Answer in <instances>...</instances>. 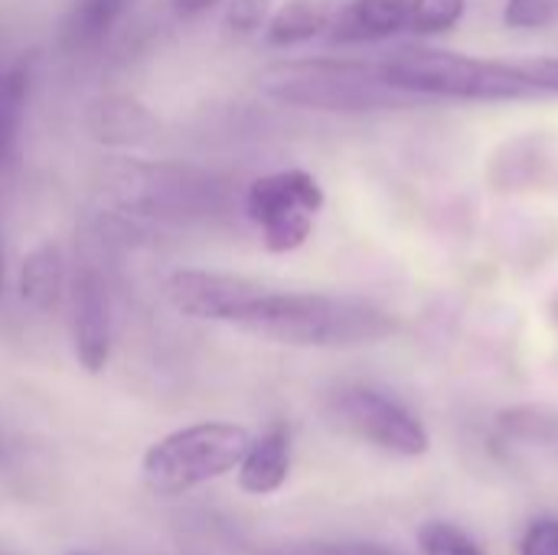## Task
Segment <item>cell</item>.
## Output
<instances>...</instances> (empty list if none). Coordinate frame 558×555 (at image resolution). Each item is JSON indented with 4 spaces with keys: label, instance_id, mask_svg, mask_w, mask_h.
Wrapping results in <instances>:
<instances>
[{
    "label": "cell",
    "instance_id": "obj_26",
    "mask_svg": "<svg viewBox=\"0 0 558 555\" xmlns=\"http://www.w3.org/2000/svg\"><path fill=\"white\" fill-rule=\"evenodd\" d=\"M3 285H7V258H3V245H0V298H3Z\"/></svg>",
    "mask_w": 558,
    "mask_h": 555
},
{
    "label": "cell",
    "instance_id": "obj_20",
    "mask_svg": "<svg viewBox=\"0 0 558 555\" xmlns=\"http://www.w3.org/2000/svg\"><path fill=\"white\" fill-rule=\"evenodd\" d=\"M464 16V0H412L409 26L415 33H445Z\"/></svg>",
    "mask_w": 558,
    "mask_h": 555
},
{
    "label": "cell",
    "instance_id": "obj_8",
    "mask_svg": "<svg viewBox=\"0 0 558 555\" xmlns=\"http://www.w3.org/2000/svg\"><path fill=\"white\" fill-rule=\"evenodd\" d=\"M265 285L229 275V272H206V268H180L167 281L170 304L193 321H213V324H232L248 307V301Z\"/></svg>",
    "mask_w": 558,
    "mask_h": 555
},
{
    "label": "cell",
    "instance_id": "obj_9",
    "mask_svg": "<svg viewBox=\"0 0 558 555\" xmlns=\"http://www.w3.org/2000/svg\"><path fill=\"white\" fill-rule=\"evenodd\" d=\"M72 353L85 373H101L114 350L111 294L98 268L85 265L72 278Z\"/></svg>",
    "mask_w": 558,
    "mask_h": 555
},
{
    "label": "cell",
    "instance_id": "obj_17",
    "mask_svg": "<svg viewBox=\"0 0 558 555\" xmlns=\"http://www.w3.org/2000/svg\"><path fill=\"white\" fill-rule=\"evenodd\" d=\"M98 114H101V124H95V131L105 141H134L150 128V114L137 101H128V98L101 105Z\"/></svg>",
    "mask_w": 558,
    "mask_h": 555
},
{
    "label": "cell",
    "instance_id": "obj_13",
    "mask_svg": "<svg viewBox=\"0 0 558 555\" xmlns=\"http://www.w3.org/2000/svg\"><path fill=\"white\" fill-rule=\"evenodd\" d=\"M65 281V255L56 242L36 245L20 265V298L39 314H49L62 304Z\"/></svg>",
    "mask_w": 558,
    "mask_h": 555
},
{
    "label": "cell",
    "instance_id": "obj_24",
    "mask_svg": "<svg viewBox=\"0 0 558 555\" xmlns=\"http://www.w3.org/2000/svg\"><path fill=\"white\" fill-rule=\"evenodd\" d=\"M523 72L543 88V92H556L558 95V59H539V62H526Z\"/></svg>",
    "mask_w": 558,
    "mask_h": 555
},
{
    "label": "cell",
    "instance_id": "obj_19",
    "mask_svg": "<svg viewBox=\"0 0 558 555\" xmlns=\"http://www.w3.org/2000/svg\"><path fill=\"white\" fill-rule=\"evenodd\" d=\"M255 555H405L369 540H307V543H281L258 550Z\"/></svg>",
    "mask_w": 558,
    "mask_h": 555
},
{
    "label": "cell",
    "instance_id": "obj_2",
    "mask_svg": "<svg viewBox=\"0 0 558 555\" xmlns=\"http://www.w3.org/2000/svg\"><path fill=\"white\" fill-rule=\"evenodd\" d=\"M386 85L415 98H468V101H513L543 95L523 65L471 59L448 49H399L376 62Z\"/></svg>",
    "mask_w": 558,
    "mask_h": 555
},
{
    "label": "cell",
    "instance_id": "obj_1",
    "mask_svg": "<svg viewBox=\"0 0 558 555\" xmlns=\"http://www.w3.org/2000/svg\"><path fill=\"white\" fill-rule=\"evenodd\" d=\"M239 330L284 347H366L399 334V321L363 301L262 288L235 321Z\"/></svg>",
    "mask_w": 558,
    "mask_h": 555
},
{
    "label": "cell",
    "instance_id": "obj_27",
    "mask_svg": "<svg viewBox=\"0 0 558 555\" xmlns=\"http://www.w3.org/2000/svg\"><path fill=\"white\" fill-rule=\"evenodd\" d=\"M69 555H88V553H69Z\"/></svg>",
    "mask_w": 558,
    "mask_h": 555
},
{
    "label": "cell",
    "instance_id": "obj_18",
    "mask_svg": "<svg viewBox=\"0 0 558 555\" xmlns=\"http://www.w3.org/2000/svg\"><path fill=\"white\" fill-rule=\"evenodd\" d=\"M418 550L422 555H490L484 553V546L464 533L461 527L448 523V520H428L418 530Z\"/></svg>",
    "mask_w": 558,
    "mask_h": 555
},
{
    "label": "cell",
    "instance_id": "obj_7",
    "mask_svg": "<svg viewBox=\"0 0 558 555\" xmlns=\"http://www.w3.org/2000/svg\"><path fill=\"white\" fill-rule=\"evenodd\" d=\"M121 203L144 216H196L216 206L219 186L209 177L183 167H154V164H124Z\"/></svg>",
    "mask_w": 558,
    "mask_h": 555
},
{
    "label": "cell",
    "instance_id": "obj_23",
    "mask_svg": "<svg viewBox=\"0 0 558 555\" xmlns=\"http://www.w3.org/2000/svg\"><path fill=\"white\" fill-rule=\"evenodd\" d=\"M520 555H558V517H536L520 540Z\"/></svg>",
    "mask_w": 558,
    "mask_h": 555
},
{
    "label": "cell",
    "instance_id": "obj_4",
    "mask_svg": "<svg viewBox=\"0 0 558 555\" xmlns=\"http://www.w3.org/2000/svg\"><path fill=\"white\" fill-rule=\"evenodd\" d=\"M252 432L235 422H196L154 442L141 458V481L157 497H183L209 481L232 474Z\"/></svg>",
    "mask_w": 558,
    "mask_h": 555
},
{
    "label": "cell",
    "instance_id": "obj_10",
    "mask_svg": "<svg viewBox=\"0 0 558 555\" xmlns=\"http://www.w3.org/2000/svg\"><path fill=\"white\" fill-rule=\"evenodd\" d=\"M235 471H239L242 494L252 497L278 494L291 474V429L284 422L268 425L258 438L248 442V451Z\"/></svg>",
    "mask_w": 558,
    "mask_h": 555
},
{
    "label": "cell",
    "instance_id": "obj_11",
    "mask_svg": "<svg viewBox=\"0 0 558 555\" xmlns=\"http://www.w3.org/2000/svg\"><path fill=\"white\" fill-rule=\"evenodd\" d=\"M412 0H353L337 16H330L327 36L330 43H379L409 26Z\"/></svg>",
    "mask_w": 558,
    "mask_h": 555
},
{
    "label": "cell",
    "instance_id": "obj_25",
    "mask_svg": "<svg viewBox=\"0 0 558 555\" xmlns=\"http://www.w3.org/2000/svg\"><path fill=\"white\" fill-rule=\"evenodd\" d=\"M170 3H173L177 16L190 20V16H199V13H206V10H213V7H219L226 0H170Z\"/></svg>",
    "mask_w": 558,
    "mask_h": 555
},
{
    "label": "cell",
    "instance_id": "obj_15",
    "mask_svg": "<svg viewBox=\"0 0 558 555\" xmlns=\"http://www.w3.org/2000/svg\"><path fill=\"white\" fill-rule=\"evenodd\" d=\"M26 101H29V69L23 62L0 69V177L16 150L20 128L26 118Z\"/></svg>",
    "mask_w": 558,
    "mask_h": 555
},
{
    "label": "cell",
    "instance_id": "obj_12",
    "mask_svg": "<svg viewBox=\"0 0 558 555\" xmlns=\"http://www.w3.org/2000/svg\"><path fill=\"white\" fill-rule=\"evenodd\" d=\"M131 7L134 0H72L59 20L56 46L69 56H85L98 49Z\"/></svg>",
    "mask_w": 558,
    "mask_h": 555
},
{
    "label": "cell",
    "instance_id": "obj_22",
    "mask_svg": "<svg viewBox=\"0 0 558 555\" xmlns=\"http://www.w3.org/2000/svg\"><path fill=\"white\" fill-rule=\"evenodd\" d=\"M271 16V0H226V16L222 23L232 29V33H255L268 23Z\"/></svg>",
    "mask_w": 558,
    "mask_h": 555
},
{
    "label": "cell",
    "instance_id": "obj_6",
    "mask_svg": "<svg viewBox=\"0 0 558 555\" xmlns=\"http://www.w3.org/2000/svg\"><path fill=\"white\" fill-rule=\"evenodd\" d=\"M330 422L396 458H422L428 451V432L422 419L396 396L373 386H343L327 402Z\"/></svg>",
    "mask_w": 558,
    "mask_h": 555
},
{
    "label": "cell",
    "instance_id": "obj_3",
    "mask_svg": "<svg viewBox=\"0 0 558 555\" xmlns=\"http://www.w3.org/2000/svg\"><path fill=\"white\" fill-rule=\"evenodd\" d=\"M262 88L284 105L314 108V111H343V114L396 111L422 101L409 92L386 85L376 62H356V59L281 62L262 75Z\"/></svg>",
    "mask_w": 558,
    "mask_h": 555
},
{
    "label": "cell",
    "instance_id": "obj_21",
    "mask_svg": "<svg viewBox=\"0 0 558 555\" xmlns=\"http://www.w3.org/2000/svg\"><path fill=\"white\" fill-rule=\"evenodd\" d=\"M558 20V0H507L504 23L510 29H543Z\"/></svg>",
    "mask_w": 558,
    "mask_h": 555
},
{
    "label": "cell",
    "instance_id": "obj_16",
    "mask_svg": "<svg viewBox=\"0 0 558 555\" xmlns=\"http://www.w3.org/2000/svg\"><path fill=\"white\" fill-rule=\"evenodd\" d=\"M500 432L513 442L523 445H539V448H558V412L543 406H513L500 412L497 419Z\"/></svg>",
    "mask_w": 558,
    "mask_h": 555
},
{
    "label": "cell",
    "instance_id": "obj_14",
    "mask_svg": "<svg viewBox=\"0 0 558 555\" xmlns=\"http://www.w3.org/2000/svg\"><path fill=\"white\" fill-rule=\"evenodd\" d=\"M330 26V10L317 0H288L284 7H278L268 23H265V39L268 46L288 49V46H301L320 33H327Z\"/></svg>",
    "mask_w": 558,
    "mask_h": 555
},
{
    "label": "cell",
    "instance_id": "obj_5",
    "mask_svg": "<svg viewBox=\"0 0 558 555\" xmlns=\"http://www.w3.org/2000/svg\"><path fill=\"white\" fill-rule=\"evenodd\" d=\"M320 209L324 190L301 167L265 173L245 190V216L258 226L265 249L275 255L301 249L311 239L314 216Z\"/></svg>",
    "mask_w": 558,
    "mask_h": 555
}]
</instances>
